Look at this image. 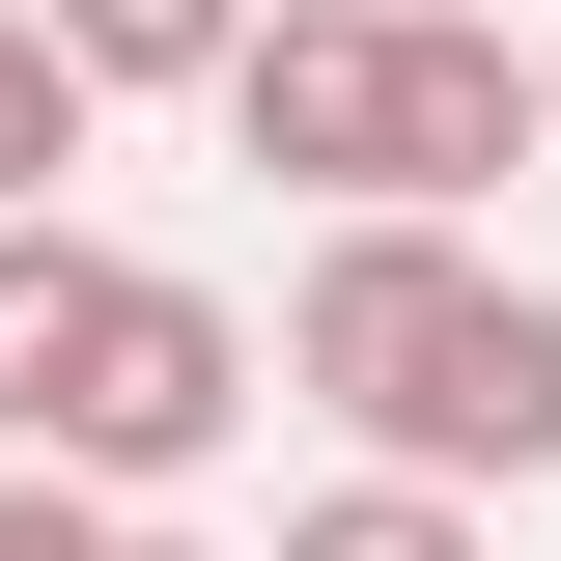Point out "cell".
Returning <instances> with one entry per match:
<instances>
[{
    "label": "cell",
    "mask_w": 561,
    "mask_h": 561,
    "mask_svg": "<svg viewBox=\"0 0 561 561\" xmlns=\"http://www.w3.org/2000/svg\"><path fill=\"white\" fill-rule=\"evenodd\" d=\"M84 280H113V225H0V449H28V421H57V365H84Z\"/></svg>",
    "instance_id": "cell-5"
},
{
    "label": "cell",
    "mask_w": 561,
    "mask_h": 561,
    "mask_svg": "<svg viewBox=\"0 0 561 561\" xmlns=\"http://www.w3.org/2000/svg\"><path fill=\"white\" fill-rule=\"evenodd\" d=\"M253 393H280V337L225 309L197 253H113L84 280V365H57V421H28V478H84V505H169V478H225L253 449Z\"/></svg>",
    "instance_id": "cell-3"
},
{
    "label": "cell",
    "mask_w": 561,
    "mask_h": 561,
    "mask_svg": "<svg viewBox=\"0 0 561 561\" xmlns=\"http://www.w3.org/2000/svg\"><path fill=\"white\" fill-rule=\"evenodd\" d=\"M280 393L337 421L365 478H561V280H505L478 225H309V280H280Z\"/></svg>",
    "instance_id": "cell-1"
},
{
    "label": "cell",
    "mask_w": 561,
    "mask_h": 561,
    "mask_svg": "<svg viewBox=\"0 0 561 561\" xmlns=\"http://www.w3.org/2000/svg\"><path fill=\"white\" fill-rule=\"evenodd\" d=\"M534 140H561V28H534Z\"/></svg>",
    "instance_id": "cell-10"
},
{
    "label": "cell",
    "mask_w": 561,
    "mask_h": 561,
    "mask_svg": "<svg viewBox=\"0 0 561 561\" xmlns=\"http://www.w3.org/2000/svg\"><path fill=\"white\" fill-rule=\"evenodd\" d=\"M0 561H140V505H84V478H28V449H0Z\"/></svg>",
    "instance_id": "cell-8"
},
{
    "label": "cell",
    "mask_w": 561,
    "mask_h": 561,
    "mask_svg": "<svg viewBox=\"0 0 561 561\" xmlns=\"http://www.w3.org/2000/svg\"><path fill=\"white\" fill-rule=\"evenodd\" d=\"M28 28L84 57V113H197V84L253 57V0H28Z\"/></svg>",
    "instance_id": "cell-4"
},
{
    "label": "cell",
    "mask_w": 561,
    "mask_h": 561,
    "mask_svg": "<svg viewBox=\"0 0 561 561\" xmlns=\"http://www.w3.org/2000/svg\"><path fill=\"white\" fill-rule=\"evenodd\" d=\"M280 561H505V505H449V478H365V449H337V478L280 505Z\"/></svg>",
    "instance_id": "cell-6"
},
{
    "label": "cell",
    "mask_w": 561,
    "mask_h": 561,
    "mask_svg": "<svg viewBox=\"0 0 561 561\" xmlns=\"http://www.w3.org/2000/svg\"><path fill=\"white\" fill-rule=\"evenodd\" d=\"M57 169H84V57H57V28H28V0H0V225L57 197Z\"/></svg>",
    "instance_id": "cell-7"
},
{
    "label": "cell",
    "mask_w": 561,
    "mask_h": 561,
    "mask_svg": "<svg viewBox=\"0 0 561 561\" xmlns=\"http://www.w3.org/2000/svg\"><path fill=\"white\" fill-rule=\"evenodd\" d=\"M197 113L253 140L309 225H478L505 169H561L505 0H253V57H225Z\"/></svg>",
    "instance_id": "cell-2"
},
{
    "label": "cell",
    "mask_w": 561,
    "mask_h": 561,
    "mask_svg": "<svg viewBox=\"0 0 561 561\" xmlns=\"http://www.w3.org/2000/svg\"><path fill=\"white\" fill-rule=\"evenodd\" d=\"M140 561H225V534H169V505H140Z\"/></svg>",
    "instance_id": "cell-9"
}]
</instances>
